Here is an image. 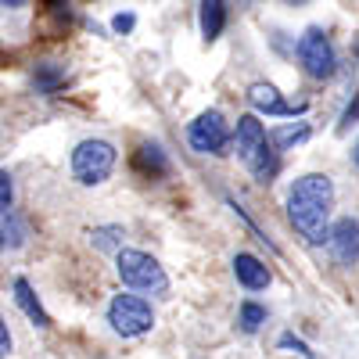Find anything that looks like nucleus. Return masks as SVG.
I'll list each match as a JSON object with an SVG mask.
<instances>
[{"label":"nucleus","mask_w":359,"mask_h":359,"mask_svg":"<svg viewBox=\"0 0 359 359\" xmlns=\"http://www.w3.org/2000/svg\"><path fill=\"white\" fill-rule=\"evenodd\" d=\"M331 205H334L331 176L306 172V176H298L287 191V219L309 245H323L327 230H331Z\"/></svg>","instance_id":"f257e3e1"},{"label":"nucleus","mask_w":359,"mask_h":359,"mask_svg":"<svg viewBox=\"0 0 359 359\" xmlns=\"http://www.w3.org/2000/svg\"><path fill=\"white\" fill-rule=\"evenodd\" d=\"M115 269H118V280L133 291H144V294H165L169 291V277L165 269L158 266L155 255L147 252H137V248H118V259H115Z\"/></svg>","instance_id":"f03ea898"},{"label":"nucleus","mask_w":359,"mask_h":359,"mask_svg":"<svg viewBox=\"0 0 359 359\" xmlns=\"http://www.w3.org/2000/svg\"><path fill=\"white\" fill-rule=\"evenodd\" d=\"M115 158H118L115 144H108V140H79L72 147V162H69L72 165V180L83 184V187H97V184H104V180L111 176Z\"/></svg>","instance_id":"7ed1b4c3"},{"label":"nucleus","mask_w":359,"mask_h":359,"mask_svg":"<svg viewBox=\"0 0 359 359\" xmlns=\"http://www.w3.org/2000/svg\"><path fill=\"white\" fill-rule=\"evenodd\" d=\"M298 65H302L306 76L313 79H331L338 72V50L331 43V36L323 29H306L302 40H298Z\"/></svg>","instance_id":"20e7f679"},{"label":"nucleus","mask_w":359,"mask_h":359,"mask_svg":"<svg viewBox=\"0 0 359 359\" xmlns=\"http://www.w3.org/2000/svg\"><path fill=\"white\" fill-rule=\"evenodd\" d=\"M108 323L115 334L123 338H140L155 327V313L151 306L144 302L140 294H115L111 306H108Z\"/></svg>","instance_id":"39448f33"},{"label":"nucleus","mask_w":359,"mask_h":359,"mask_svg":"<svg viewBox=\"0 0 359 359\" xmlns=\"http://www.w3.org/2000/svg\"><path fill=\"white\" fill-rule=\"evenodd\" d=\"M187 140H191L194 151H201V155H216V158L226 155V147H230V130H226L223 111H216V108L201 111L194 123L187 126Z\"/></svg>","instance_id":"423d86ee"},{"label":"nucleus","mask_w":359,"mask_h":359,"mask_svg":"<svg viewBox=\"0 0 359 359\" xmlns=\"http://www.w3.org/2000/svg\"><path fill=\"white\" fill-rule=\"evenodd\" d=\"M327 245H331L334 262H341V266L359 262V219H352V216L338 219L331 230H327Z\"/></svg>","instance_id":"0eeeda50"},{"label":"nucleus","mask_w":359,"mask_h":359,"mask_svg":"<svg viewBox=\"0 0 359 359\" xmlns=\"http://www.w3.org/2000/svg\"><path fill=\"white\" fill-rule=\"evenodd\" d=\"M248 101H252V108L255 111H262V115H284V118H294V115H302L306 111V104L302 101H284L280 97V90L277 86H269V83H255L252 90H248Z\"/></svg>","instance_id":"6e6552de"},{"label":"nucleus","mask_w":359,"mask_h":359,"mask_svg":"<svg viewBox=\"0 0 359 359\" xmlns=\"http://www.w3.org/2000/svg\"><path fill=\"white\" fill-rule=\"evenodd\" d=\"M266 144H269V137H266V126L259 123V115H241L237 118V155H241L245 165L262 151Z\"/></svg>","instance_id":"1a4fd4ad"},{"label":"nucleus","mask_w":359,"mask_h":359,"mask_svg":"<svg viewBox=\"0 0 359 359\" xmlns=\"http://www.w3.org/2000/svg\"><path fill=\"white\" fill-rule=\"evenodd\" d=\"M233 277H237V284H241L245 291H266L269 280H273V277H269V269H266V262L248 255V252L233 255Z\"/></svg>","instance_id":"9d476101"},{"label":"nucleus","mask_w":359,"mask_h":359,"mask_svg":"<svg viewBox=\"0 0 359 359\" xmlns=\"http://www.w3.org/2000/svg\"><path fill=\"white\" fill-rule=\"evenodd\" d=\"M133 172L140 180H162L169 172V158L158 144H140L133 151Z\"/></svg>","instance_id":"9b49d317"},{"label":"nucleus","mask_w":359,"mask_h":359,"mask_svg":"<svg viewBox=\"0 0 359 359\" xmlns=\"http://www.w3.org/2000/svg\"><path fill=\"white\" fill-rule=\"evenodd\" d=\"M198 25H201V36H205L208 43L219 40L223 29H226V0H201Z\"/></svg>","instance_id":"f8f14e48"},{"label":"nucleus","mask_w":359,"mask_h":359,"mask_svg":"<svg viewBox=\"0 0 359 359\" xmlns=\"http://www.w3.org/2000/svg\"><path fill=\"white\" fill-rule=\"evenodd\" d=\"M15 302H18V309L29 316V323H36V327H50V316H47V309L40 306V298H36V291H33V284H29L25 277H18L15 280Z\"/></svg>","instance_id":"ddd939ff"},{"label":"nucleus","mask_w":359,"mask_h":359,"mask_svg":"<svg viewBox=\"0 0 359 359\" xmlns=\"http://www.w3.org/2000/svg\"><path fill=\"white\" fill-rule=\"evenodd\" d=\"M62 86H65V69L62 65H57V62H36V69H33V90H36V94L50 97Z\"/></svg>","instance_id":"4468645a"},{"label":"nucleus","mask_w":359,"mask_h":359,"mask_svg":"<svg viewBox=\"0 0 359 359\" xmlns=\"http://www.w3.org/2000/svg\"><path fill=\"white\" fill-rule=\"evenodd\" d=\"M237 323H241V331L245 334H255L259 327L266 323V306H259V302H241V309H237Z\"/></svg>","instance_id":"2eb2a0df"},{"label":"nucleus","mask_w":359,"mask_h":359,"mask_svg":"<svg viewBox=\"0 0 359 359\" xmlns=\"http://www.w3.org/2000/svg\"><path fill=\"white\" fill-rule=\"evenodd\" d=\"M90 241H94L97 248H104V252H111V248L123 245V226H97L94 233H90Z\"/></svg>","instance_id":"dca6fc26"},{"label":"nucleus","mask_w":359,"mask_h":359,"mask_svg":"<svg viewBox=\"0 0 359 359\" xmlns=\"http://www.w3.org/2000/svg\"><path fill=\"white\" fill-rule=\"evenodd\" d=\"M306 137H309V126H284L269 140H273V147H287V144H302Z\"/></svg>","instance_id":"f3484780"},{"label":"nucleus","mask_w":359,"mask_h":359,"mask_svg":"<svg viewBox=\"0 0 359 359\" xmlns=\"http://www.w3.org/2000/svg\"><path fill=\"white\" fill-rule=\"evenodd\" d=\"M15 201V184H11V172L0 169V212H8Z\"/></svg>","instance_id":"a211bd4d"},{"label":"nucleus","mask_w":359,"mask_h":359,"mask_svg":"<svg viewBox=\"0 0 359 359\" xmlns=\"http://www.w3.org/2000/svg\"><path fill=\"white\" fill-rule=\"evenodd\" d=\"M352 123H359V90L352 94V101H348V108L341 111V123H338V133H348V126Z\"/></svg>","instance_id":"6ab92c4d"},{"label":"nucleus","mask_w":359,"mask_h":359,"mask_svg":"<svg viewBox=\"0 0 359 359\" xmlns=\"http://www.w3.org/2000/svg\"><path fill=\"white\" fill-rule=\"evenodd\" d=\"M133 25H137V15H130V11H118V15L111 18V29H115V33H130Z\"/></svg>","instance_id":"aec40b11"},{"label":"nucleus","mask_w":359,"mask_h":359,"mask_svg":"<svg viewBox=\"0 0 359 359\" xmlns=\"http://www.w3.org/2000/svg\"><path fill=\"white\" fill-rule=\"evenodd\" d=\"M280 348H294L298 355H309V359H313V348H309L306 341H298L294 334H280Z\"/></svg>","instance_id":"412c9836"},{"label":"nucleus","mask_w":359,"mask_h":359,"mask_svg":"<svg viewBox=\"0 0 359 359\" xmlns=\"http://www.w3.org/2000/svg\"><path fill=\"white\" fill-rule=\"evenodd\" d=\"M4 355H11V331H8L4 316H0V359H4Z\"/></svg>","instance_id":"4be33fe9"},{"label":"nucleus","mask_w":359,"mask_h":359,"mask_svg":"<svg viewBox=\"0 0 359 359\" xmlns=\"http://www.w3.org/2000/svg\"><path fill=\"white\" fill-rule=\"evenodd\" d=\"M25 0H0V8H22Z\"/></svg>","instance_id":"5701e85b"},{"label":"nucleus","mask_w":359,"mask_h":359,"mask_svg":"<svg viewBox=\"0 0 359 359\" xmlns=\"http://www.w3.org/2000/svg\"><path fill=\"white\" fill-rule=\"evenodd\" d=\"M352 158H355V165H359V140H355V147H352Z\"/></svg>","instance_id":"b1692460"},{"label":"nucleus","mask_w":359,"mask_h":359,"mask_svg":"<svg viewBox=\"0 0 359 359\" xmlns=\"http://www.w3.org/2000/svg\"><path fill=\"white\" fill-rule=\"evenodd\" d=\"M352 54H355V62H359V40H355V43H352Z\"/></svg>","instance_id":"393cba45"},{"label":"nucleus","mask_w":359,"mask_h":359,"mask_svg":"<svg viewBox=\"0 0 359 359\" xmlns=\"http://www.w3.org/2000/svg\"><path fill=\"white\" fill-rule=\"evenodd\" d=\"M4 245H8V241H4V230H0V252H4Z\"/></svg>","instance_id":"a878e982"},{"label":"nucleus","mask_w":359,"mask_h":359,"mask_svg":"<svg viewBox=\"0 0 359 359\" xmlns=\"http://www.w3.org/2000/svg\"><path fill=\"white\" fill-rule=\"evenodd\" d=\"M284 4H306V0H284Z\"/></svg>","instance_id":"bb28decb"}]
</instances>
